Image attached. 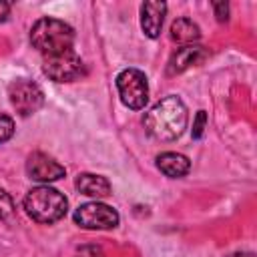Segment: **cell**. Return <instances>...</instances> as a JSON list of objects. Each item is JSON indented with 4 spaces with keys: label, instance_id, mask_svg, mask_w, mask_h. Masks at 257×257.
I'll return each instance as SVG.
<instances>
[{
    "label": "cell",
    "instance_id": "6da1fadb",
    "mask_svg": "<svg viewBox=\"0 0 257 257\" xmlns=\"http://www.w3.org/2000/svg\"><path fill=\"white\" fill-rule=\"evenodd\" d=\"M187 106L185 102L175 96L169 94L165 98H161L143 118L145 131L157 139V141H175L183 135V131L187 128Z\"/></svg>",
    "mask_w": 257,
    "mask_h": 257
},
{
    "label": "cell",
    "instance_id": "7a4b0ae2",
    "mask_svg": "<svg viewBox=\"0 0 257 257\" xmlns=\"http://www.w3.org/2000/svg\"><path fill=\"white\" fill-rule=\"evenodd\" d=\"M30 42L42 56H52L70 50L74 44V30L58 18H40L30 28Z\"/></svg>",
    "mask_w": 257,
    "mask_h": 257
},
{
    "label": "cell",
    "instance_id": "3957f363",
    "mask_svg": "<svg viewBox=\"0 0 257 257\" xmlns=\"http://www.w3.org/2000/svg\"><path fill=\"white\" fill-rule=\"evenodd\" d=\"M24 209L32 221L50 225V223L60 221L66 215L68 201L60 191H56L48 185H40V187H34L26 193Z\"/></svg>",
    "mask_w": 257,
    "mask_h": 257
},
{
    "label": "cell",
    "instance_id": "277c9868",
    "mask_svg": "<svg viewBox=\"0 0 257 257\" xmlns=\"http://www.w3.org/2000/svg\"><path fill=\"white\" fill-rule=\"evenodd\" d=\"M116 88L124 106L133 110L145 108L149 100V80L139 68H124L116 76Z\"/></svg>",
    "mask_w": 257,
    "mask_h": 257
},
{
    "label": "cell",
    "instance_id": "5b68a950",
    "mask_svg": "<svg viewBox=\"0 0 257 257\" xmlns=\"http://www.w3.org/2000/svg\"><path fill=\"white\" fill-rule=\"evenodd\" d=\"M42 72L54 82H72L84 74V62L74 48H70L52 56H42Z\"/></svg>",
    "mask_w": 257,
    "mask_h": 257
},
{
    "label": "cell",
    "instance_id": "8992f818",
    "mask_svg": "<svg viewBox=\"0 0 257 257\" xmlns=\"http://www.w3.org/2000/svg\"><path fill=\"white\" fill-rule=\"evenodd\" d=\"M8 96H10V102H12V106L16 108V112L20 116L34 114L44 104V92H42V88L36 82L28 80V78L14 80L8 86Z\"/></svg>",
    "mask_w": 257,
    "mask_h": 257
},
{
    "label": "cell",
    "instance_id": "52a82bcc",
    "mask_svg": "<svg viewBox=\"0 0 257 257\" xmlns=\"http://www.w3.org/2000/svg\"><path fill=\"white\" fill-rule=\"evenodd\" d=\"M72 219L82 229H114L118 225L116 209H112L110 205L98 203V201L80 205L74 211Z\"/></svg>",
    "mask_w": 257,
    "mask_h": 257
},
{
    "label": "cell",
    "instance_id": "ba28073f",
    "mask_svg": "<svg viewBox=\"0 0 257 257\" xmlns=\"http://www.w3.org/2000/svg\"><path fill=\"white\" fill-rule=\"evenodd\" d=\"M26 173L32 181L50 183V181H56V179L64 177L66 169L58 161L48 157L46 153H32L26 161Z\"/></svg>",
    "mask_w": 257,
    "mask_h": 257
},
{
    "label": "cell",
    "instance_id": "9c48e42d",
    "mask_svg": "<svg viewBox=\"0 0 257 257\" xmlns=\"http://www.w3.org/2000/svg\"><path fill=\"white\" fill-rule=\"evenodd\" d=\"M209 56L207 48L205 46H199V44H189V46H181L173 52V56L169 58V64H167V72L169 74H179V72H185L187 68L203 62L205 58Z\"/></svg>",
    "mask_w": 257,
    "mask_h": 257
},
{
    "label": "cell",
    "instance_id": "30bf717a",
    "mask_svg": "<svg viewBox=\"0 0 257 257\" xmlns=\"http://www.w3.org/2000/svg\"><path fill=\"white\" fill-rule=\"evenodd\" d=\"M167 14V4L159 0H147L141 4V26L149 38H159Z\"/></svg>",
    "mask_w": 257,
    "mask_h": 257
},
{
    "label": "cell",
    "instance_id": "8fae6325",
    "mask_svg": "<svg viewBox=\"0 0 257 257\" xmlns=\"http://www.w3.org/2000/svg\"><path fill=\"white\" fill-rule=\"evenodd\" d=\"M74 187L78 189V193L88 195V197H94V199L108 197L110 191H112L108 179H104V177H100V175H92V173H82V175H78L76 181H74Z\"/></svg>",
    "mask_w": 257,
    "mask_h": 257
},
{
    "label": "cell",
    "instance_id": "7c38bea8",
    "mask_svg": "<svg viewBox=\"0 0 257 257\" xmlns=\"http://www.w3.org/2000/svg\"><path fill=\"white\" fill-rule=\"evenodd\" d=\"M157 167L163 175H167L171 179H181L189 173L191 161L181 153H171L169 151V153H163V155L157 157Z\"/></svg>",
    "mask_w": 257,
    "mask_h": 257
},
{
    "label": "cell",
    "instance_id": "4fadbf2b",
    "mask_svg": "<svg viewBox=\"0 0 257 257\" xmlns=\"http://www.w3.org/2000/svg\"><path fill=\"white\" fill-rule=\"evenodd\" d=\"M199 38H201V30L191 18H177L171 24V40L173 42L189 46V44L197 42Z\"/></svg>",
    "mask_w": 257,
    "mask_h": 257
},
{
    "label": "cell",
    "instance_id": "5bb4252c",
    "mask_svg": "<svg viewBox=\"0 0 257 257\" xmlns=\"http://www.w3.org/2000/svg\"><path fill=\"white\" fill-rule=\"evenodd\" d=\"M14 135V120L8 114L0 112V143H6Z\"/></svg>",
    "mask_w": 257,
    "mask_h": 257
},
{
    "label": "cell",
    "instance_id": "9a60e30c",
    "mask_svg": "<svg viewBox=\"0 0 257 257\" xmlns=\"http://www.w3.org/2000/svg\"><path fill=\"white\" fill-rule=\"evenodd\" d=\"M12 209H14L12 197H10L4 189H0V221H2V219H6V217L12 213Z\"/></svg>",
    "mask_w": 257,
    "mask_h": 257
},
{
    "label": "cell",
    "instance_id": "2e32d148",
    "mask_svg": "<svg viewBox=\"0 0 257 257\" xmlns=\"http://www.w3.org/2000/svg\"><path fill=\"white\" fill-rule=\"evenodd\" d=\"M205 124H207V112L205 110H199L197 116H195V122H193V139H201L203 137Z\"/></svg>",
    "mask_w": 257,
    "mask_h": 257
},
{
    "label": "cell",
    "instance_id": "e0dca14e",
    "mask_svg": "<svg viewBox=\"0 0 257 257\" xmlns=\"http://www.w3.org/2000/svg\"><path fill=\"white\" fill-rule=\"evenodd\" d=\"M213 8H215V16H217L219 22H227L229 20V4L227 2H215Z\"/></svg>",
    "mask_w": 257,
    "mask_h": 257
},
{
    "label": "cell",
    "instance_id": "ac0fdd59",
    "mask_svg": "<svg viewBox=\"0 0 257 257\" xmlns=\"http://www.w3.org/2000/svg\"><path fill=\"white\" fill-rule=\"evenodd\" d=\"M8 16H10V4L4 2V0H0V22H6Z\"/></svg>",
    "mask_w": 257,
    "mask_h": 257
},
{
    "label": "cell",
    "instance_id": "d6986e66",
    "mask_svg": "<svg viewBox=\"0 0 257 257\" xmlns=\"http://www.w3.org/2000/svg\"><path fill=\"white\" fill-rule=\"evenodd\" d=\"M227 257H255V255L249 253V251H239V253H231V255H227Z\"/></svg>",
    "mask_w": 257,
    "mask_h": 257
}]
</instances>
